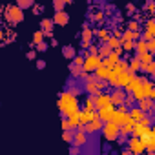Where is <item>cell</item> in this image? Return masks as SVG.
<instances>
[{"mask_svg": "<svg viewBox=\"0 0 155 155\" xmlns=\"http://www.w3.org/2000/svg\"><path fill=\"white\" fill-rule=\"evenodd\" d=\"M58 108L62 110V113L71 117V115L77 113V110H79V102H77V99L71 93H62L60 99H58Z\"/></svg>", "mask_w": 155, "mask_h": 155, "instance_id": "6da1fadb", "label": "cell"}, {"mask_svg": "<svg viewBox=\"0 0 155 155\" xmlns=\"http://www.w3.org/2000/svg\"><path fill=\"white\" fill-rule=\"evenodd\" d=\"M119 130H120V128H119L117 124H113L111 120H110V122H106V124L102 126V131H104V137H106L108 140H115V139H117V137L120 135V133H119Z\"/></svg>", "mask_w": 155, "mask_h": 155, "instance_id": "7a4b0ae2", "label": "cell"}, {"mask_svg": "<svg viewBox=\"0 0 155 155\" xmlns=\"http://www.w3.org/2000/svg\"><path fill=\"white\" fill-rule=\"evenodd\" d=\"M101 64H102V62H101L99 55H88V57L84 58V64H82L84 68H82V69H84V71H95L97 68H101Z\"/></svg>", "mask_w": 155, "mask_h": 155, "instance_id": "3957f363", "label": "cell"}, {"mask_svg": "<svg viewBox=\"0 0 155 155\" xmlns=\"http://www.w3.org/2000/svg\"><path fill=\"white\" fill-rule=\"evenodd\" d=\"M139 140H140L142 146H146L150 151L153 150V131H151V130H144V133L139 137Z\"/></svg>", "mask_w": 155, "mask_h": 155, "instance_id": "277c9868", "label": "cell"}, {"mask_svg": "<svg viewBox=\"0 0 155 155\" xmlns=\"http://www.w3.org/2000/svg\"><path fill=\"white\" fill-rule=\"evenodd\" d=\"M128 119H130V117H128V113H126L122 108H120V110H117V111H113V115H111V122H113V124H117V126H119V124H124Z\"/></svg>", "mask_w": 155, "mask_h": 155, "instance_id": "5b68a950", "label": "cell"}, {"mask_svg": "<svg viewBox=\"0 0 155 155\" xmlns=\"http://www.w3.org/2000/svg\"><path fill=\"white\" fill-rule=\"evenodd\" d=\"M8 18L13 20V22H20V20H22V11H20V8H18V6L9 8V9H8Z\"/></svg>", "mask_w": 155, "mask_h": 155, "instance_id": "8992f818", "label": "cell"}, {"mask_svg": "<svg viewBox=\"0 0 155 155\" xmlns=\"http://www.w3.org/2000/svg\"><path fill=\"white\" fill-rule=\"evenodd\" d=\"M130 151H131V153H135V155H139V153H142V151H144V146H142V142H140L137 137H133V139L130 140Z\"/></svg>", "mask_w": 155, "mask_h": 155, "instance_id": "52a82bcc", "label": "cell"}, {"mask_svg": "<svg viewBox=\"0 0 155 155\" xmlns=\"http://www.w3.org/2000/svg\"><path fill=\"white\" fill-rule=\"evenodd\" d=\"M97 115L93 113V111H82V113H79V124H90L93 119H95Z\"/></svg>", "mask_w": 155, "mask_h": 155, "instance_id": "ba28073f", "label": "cell"}, {"mask_svg": "<svg viewBox=\"0 0 155 155\" xmlns=\"http://www.w3.org/2000/svg\"><path fill=\"white\" fill-rule=\"evenodd\" d=\"M102 128V120L99 119V117H95L86 128H84V133H91V131H97V130H101Z\"/></svg>", "mask_w": 155, "mask_h": 155, "instance_id": "9c48e42d", "label": "cell"}, {"mask_svg": "<svg viewBox=\"0 0 155 155\" xmlns=\"http://www.w3.org/2000/svg\"><path fill=\"white\" fill-rule=\"evenodd\" d=\"M95 106H97L99 110H101V108H108V106H111V99H110V95H101V97H97Z\"/></svg>", "mask_w": 155, "mask_h": 155, "instance_id": "30bf717a", "label": "cell"}, {"mask_svg": "<svg viewBox=\"0 0 155 155\" xmlns=\"http://www.w3.org/2000/svg\"><path fill=\"white\" fill-rule=\"evenodd\" d=\"M68 20H69V17H68V13H64V11H58V13L53 17V24H58V26L68 24Z\"/></svg>", "mask_w": 155, "mask_h": 155, "instance_id": "8fae6325", "label": "cell"}, {"mask_svg": "<svg viewBox=\"0 0 155 155\" xmlns=\"http://www.w3.org/2000/svg\"><path fill=\"white\" fill-rule=\"evenodd\" d=\"M110 99H111V104H122V102H126V97H124L122 90H117L113 95H110Z\"/></svg>", "mask_w": 155, "mask_h": 155, "instance_id": "7c38bea8", "label": "cell"}, {"mask_svg": "<svg viewBox=\"0 0 155 155\" xmlns=\"http://www.w3.org/2000/svg\"><path fill=\"white\" fill-rule=\"evenodd\" d=\"M111 115H113V108H111V106L101 108V110H99V119H101V120H108V122H110Z\"/></svg>", "mask_w": 155, "mask_h": 155, "instance_id": "4fadbf2b", "label": "cell"}, {"mask_svg": "<svg viewBox=\"0 0 155 155\" xmlns=\"http://www.w3.org/2000/svg\"><path fill=\"white\" fill-rule=\"evenodd\" d=\"M128 117H130L133 122H140V120L144 119V111H140L139 108H135V110H131V111L128 113Z\"/></svg>", "mask_w": 155, "mask_h": 155, "instance_id": "5bb4252c", "label": "cell"}, {"mask_svg": "<svg viewBox=\"0 0 155 155\" xmlns=\"http://www.w3.org/2000/svg\"><path fill=\"white\" fill-rule=\"evenodd\" d=\"M139 86H140V79H139V77H133V79H130V81H128L126 90H128V91H135Z\"/></svg>", "mask_w": 155, "mask_h": 155, "instance_id": "9a60e30c", "label": "cell"}, {"mask_svg": "<svg viewBox=\"0 0 155 155\" xmlns=\"http://www.w3.org/2000/svg\"><path fill=\"white\" fill-rule=\"evenodd\" d=\"M82 144H86V133L79 131V133L75 135V146H82Z\"/></svg>", "mask_w": 155, "mask_h": 155, "instance_id": "2e32d148", "label": "cell"}, {"mask_svg": "<svg viewBox=\"0 0 155 155\" xmlns=\"http://www.w3.org/2000/svg\"><path fill=\"white\" fill-rule=\"evenodd\" d=\"M95 71H97V79H108V75H110V69H106L104 66L97 68Z\"/></svg>", "mask_w": 155, "mask_h": 155, "instance_id": "e0dca14e", "label": "cell"}, {"mask_svg": "<svg viewBox=\"0 0 155 155\" xmlns=\"http://www.w3.org/2000/svg\"><path fill=\"white\" fill-rule=\"evenodd\" d=\"M77 124H79V113H75V115H71L69 117V120H68V128L71 130L73 126H77Z\"/></svg>", "mask_w": 155, "mask_h": 155, "instance_id": "ac0fdd59", "label": "cell"}, {"mask_svg": "<svg viewBox=\"0 0 155 155\" xmlns=\"http://www.w3.org/2000/svg\"><path fill=\"white\" fill-rule=\"evenodd\" d=\"M42 28H44V31H46V33H49V31H51V28H53V20L44 18V20H42Z\"/></svg>", "mask_w": 155, "mask_h": 155, "instance_id": "d6986e66", "label": "cell"}, {"mask_svg": "<svg viewBox=\"0 0 155 155\" xmlns=\"http://www.w3.org/2000/svg\"><path fill=\"white\" fill-rule=\"evenodd\" d=\"M150 108H151V101H150V99H142V101H140V108H139V110H140V111H144V110H150Z\"/></svg>", "mask_w": 155, "mask_h": 155, "instance_id": "ffe728a7", "label": "cell"}, {"mask_svg": "<svg viewBox=\"0 0 155 155\" xmlns=\"http://www.w3.org/2000/svg\"><path fill=\"white\" fill-rule=\"evenodd\" d=\"M42 38H44V33H42V31H37L35 37H33V42L38 46V44H42Z\"/></svg>", "mask_w": 155, "mask_h": 155, "instance_id": "44dd1931", "label": "cell"}, {"mask_svg": "<svg viewBox=\"0 0 155 155\" xmlns=\"http://www.w3.org/2000/svg\"><path fill=\"white\" fill-rule=\"evenodd\" d=\"M120 44H122V48H124L126 51H130V49H133V48H135V44H133L131 40H120Z\"/></svg>", "mask_w": 155, "mask_h": 155, "instance_id": "7402d4cb", "label": "cell"}, {"mask_svg": "<svg viewBox=\"0 0 155 155\" xmlns=\"http://www.w3.org/2000/svg\"><path fill=\"white\" fill-rule=\"evenodd\" d=\"M119 44H120V42H119L117 38H110V40H108V48H113V49H117V48H119Z\"/></svg>", "mask_w": 155, "mask_h": 155, "instance_id": "603a6c76", "label": "cell"}, {"mask_svg": "<svg viewBox=\"0 0 155 155\" xmlns=\"http://www.w3.org/2000/svg\"><path fill=\"white\" fill-rule=\"evenodd\" d=\"M135 48H137V51H139V53H142V55H144V53H146V49H148V48H146V42H139Z\"/></svg>", "mask_w": 155, "mask_h": 155, "instance_id": "cb8c5ba5", "label": "cell"}, {"mask_svg": "<svg viewBox=\"0 0 155 155\" xmlns=\"http://www.w3.org/2000/svg\"><path fill=\"white\" fill-rule=\"evenodd\" d=\"M93 106H95V99H88V102H86V111H91L93 110Z\"/></svg>", "mask_w": 155, "mask_h": 155, "instance_id": "d4e9b609", "label": "cell"}, {"mask_svg": "<svg viewBox=\"0 0 155 155\" xmlns=\"http://www.w3.org/2000/svg\"><path fill=\"white\" fill-rule=\"evenodd\" d=\"M139 66H140V62H139V58H135V60L131 62V71H135V69H139Z\"/></svg>", "mask_w": 155, "mask_h": 155, "instance_id": "484cf974", "label": "cell"}, {"mask_svg": "<svg viewBox=\"0 0 155 155\" xmlns=\"http://www.w3.org/2000/svg\"><path fill=\"white\" fill-rule=\"evenodd\" d=\"M64 55H66V57H73L75 53H73V49H71V48H64Z\"/></svg>", "mask_w": 155, "mask_h": 155, "instance_id": "4316f807", "label": "cell"}, {"mask_svg": "<svg viewBox=\"0 0 155 155\" xmlns=\"http://www.w3.org/2000/svg\"><path fill=\"white\" fill-rule=\"evenodd\" d=\"M99 37H101V38H108V31H106V29L99 31Z\"/></svg>", "mask_w": 155, "mask_h": 155, "instance_id": "83f0119b", "label": "cell"}, {"mask_svg": "<svg viewBox=\"0 0 155 155\" xmlns=\"http://www.w3.org/2000/svg\"><path fill=\"white\" fill-rule=\"evenodd\" d=\"M64 139H66V140H73V135H71L69 131H64Z\"/></svg>", "mask_w": 155, "mask_h": 155, "instance_id": "f1b7e54d", "label": "cell"}, {"mask_svg": "<svg viewBox=\"0 0 155 155\" xmlns=\"http://www.w3.org/2000/svg\"><path fill=\"white\" fill-rule=\"evenodd\" d=\"M28 6H31V2H20L18 4V8H28Z\"/></svg>", "mask_w": 155, "mask_h": 155, "instance_id": "f546056e", "label": "cell"}, {"mask_svg": "<svg viewBox=\"0 0 155 155\" xmlns=\"http://www.w3.org/2000/svg\"><path fill=\"white\" fill-rule=\"evenodd\" d=\"M93 18H97V20H101V18H102V11H97V13H95V17H93Z\"/></svg>", "mask_w": 155, "mask_h": 155, "instance_id": "4dcf8cb0", "label": "cell"}, {"mask_svg": "<svg viewBox=\"0 0 155 155\" xmlns=\"http://www.w3.org/2000/svg\"><path fill=\"white\" fill-rule=\"evenodd\" d=\"M0 38H2V31H0Z\"/></svg>", "mask_w": 155, "mask_h": 155, "instance_id": "1f68e13d", "label": "cell"}]
</instances>
